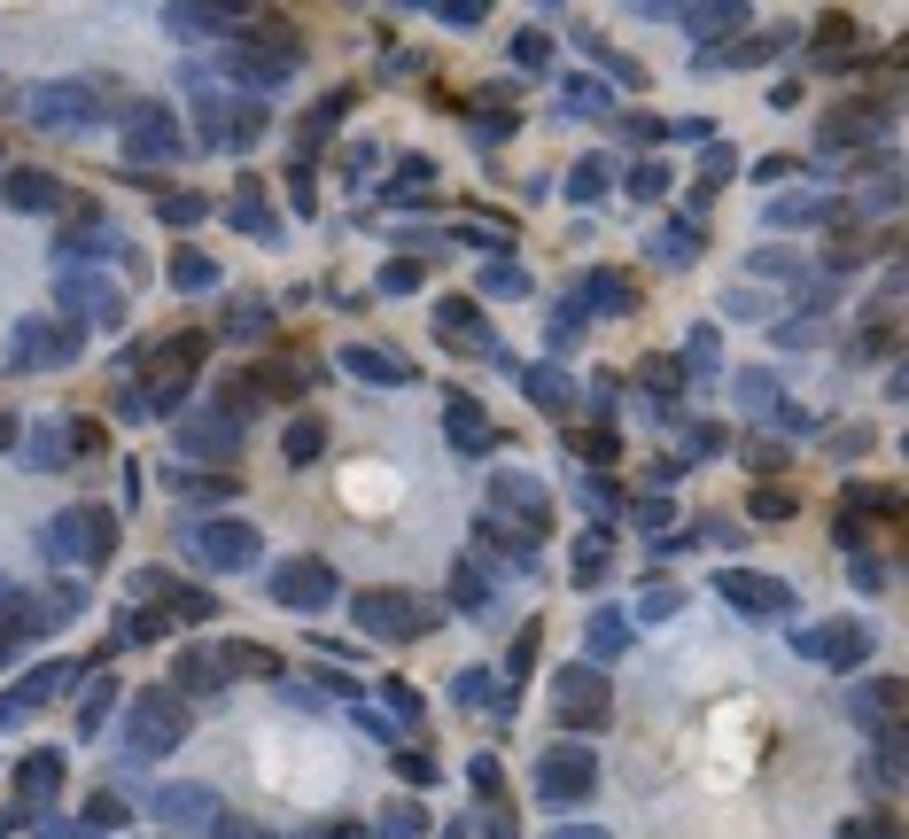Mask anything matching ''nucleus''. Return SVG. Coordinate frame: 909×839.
Segmentation results:
<instances>
[{"mask_svg": "<svg viewBox=\"0 0 909 839\" xmlns=\"http://www.w3.org/2000/svg\"><path fill=\"white\" fill-rule=\"evenodd\" d=\"M723 591H730L738 607H755V614H770V607H785V591H778V583H755V575H723Z\"/></svg>", "mask_w": 909, "mask_h": 839, "instance_id": "obj_1", "label": "nucleus"}, {"mask_svg": "<svg viewBox=\"0 0 909 839\" xmlns=\"http://www.w3.org/2000/svg\"><path fill=\"white\" fill-rule=\"evenodd\" d=\"M180 723H187V715H180L172 700H156V708H140V746H163V738H180Z\"/></svg>", "mask_w": 909, "mask_h": 839, "instance_id": "obj_2", "label": "nucleus"}, {"mask_svg": "<svg viewBox=\"0 0 909 839\" xmlns=\"http://www.w3.org/2000/svg\"><path fill=\"white\" fill-rule=\"evenodd\" d=\"M9 203H16V210H47V203H55V180H39V172H16V180H9Z\"/></svg>", "mask_w": 909, "mask_h": 839, "instance_id": "obj_3", "label": "nucleus"}, {"mask_svg": "<svg viewBox=\"0 0 909 839\" xmlns=\"http://www.w3.org/2000/svg\"><path fill=\"white\" fill-rule=\"evenodd\" d=\"M280 599H303V607L326 599V567H288V575H280Z\"/></svg>", "mask_w": 909, "mask_h": 839, "instance_id": "obj_4", "label": "nucleus"}, {"mask_svg": "<svg viewBox=\"0 0 909 839\" xmlns=\"http://www.w3.org/2000/svg\"><path fill=\"white\" fill-rule=\"evenodd\" d=\"M32 110H39V125H47V117H62V125H70V117H94V102H87V94H39Z\"/></svg>", "mask_w": 909, "mask_h": 839, "instance_id": "obj_5", "label": "nucleus"}, {"mask_svg": "<svg viewBox=\"0 0 909 839\" xmlns=\"http://www.w3.org/2000/svg\"><path fill=\"white\" fill-rule=\"evenodd\" d=\"M210 560H250V529H210Z\"/></svg>", "mask_w": 909, "mask_h": 839, "instance_id": "obj_6", "label": "nucleus"}, {"mask_svg": "<svg viewBox=\"0 0 909 839\" xmlns=\"http://www.w3.org/2000/svg\"><path fill=\"white\" fill-rule=\"evenodd\" d=\"M70 350V334H32V343H24V358H62Z\"/></svg>", "mask_w": 909, "mask_h": 839, "instance_id": "obj_7", "label": "nucleus"}]
</instances>
